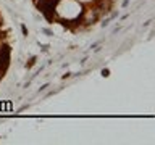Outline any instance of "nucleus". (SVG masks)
<instances>
[{
    "instance_id": "7ed1b4c3",
    "label": "nucleus",
    "mask_w": 155,
    "mask_h": 145,
    "mask_svg": "<svg viewBox=\"0 0 155 145\" xmlns=\"http://www.w3.org/2000/svg\"><path fill=\"white\" fill-rule=\"evenodd\" d=\"M40 31H42L44 34H47V36H53V32H52L50 29H47V27H44V29H40Z\"/></svg>"
},
{
    "instance_id": "f03ea898",
    "label": "nucleus",
    "mask_w": 155,
    "mask_h": 145,
    "mask_svg": "<svg viewBox=\"0 0 155 145\" xmlns=\"http://www.w3.org/2000/svg\"><path fill=\"white\" fill-rule=\"evenodd\" d=\"M102 76H103V78H108V76H110V70H108V68H103V70H102Z\"/></svg>"
},
{
    "instance_id": "39448f33",
    "label": "nucleus",
    "mask_w": 155,
    "mask_h": 145,
    "mask_svg": "<svg viewBox=\"0 0 155 145\" xmlns=\"http://www.w3.org/2000/svg\"><path fill=\"white\" fill-rule=\"evenodd\" d=\"M47 87H49V84H44L42 87L39 89V92H44V90H47Z\"/></svg>"
},
{
    "instance_id": "f257e3e1",
    "label": "nucleus",
    "mask_w": 155,
    "mask_h": 145,
    "mask_svg": "<svg viewBox=\"0 0 155 145\" xmlns=\"http://www.w3.org/2000/svg\"><path fill=\"white\" fill-rule=\"evenodd\" d=\"M34 63H36V57H32L29 60V63H26V68H31V66H34Z\"/></svg>"
},
{
    "instance_id": "20e7f679",
    "label": "nucleus",
    "mask_w": 155,
    "mask_h": 145,
    "mask_svg": "<svg viewBox=\"0 0 155 145\" xmlns=\"http://www.w3.org/2000/svg\"><path fill=\"white\" fill-rule=\"evenodd\" d=\"M21 31H23V34H25V36L27 37V29H26V26H25V24L21 26Z\"/></svg>"
}]
</instances>
